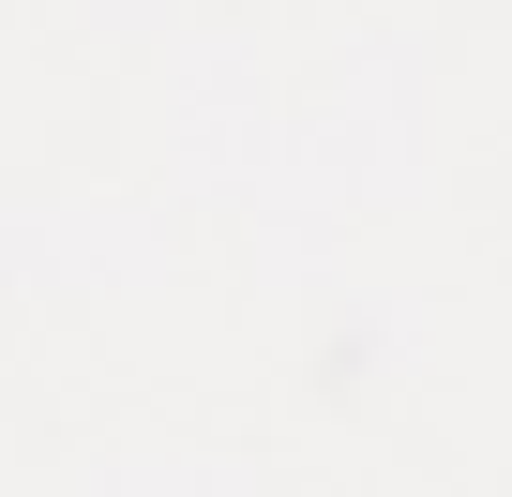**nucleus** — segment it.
I'll return each mask as SVG.
<instances>
[]
</instances>
